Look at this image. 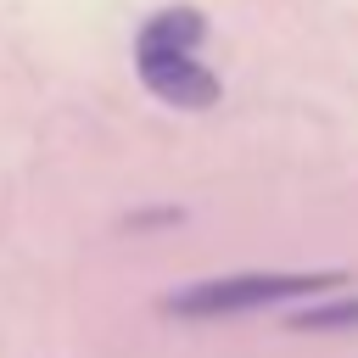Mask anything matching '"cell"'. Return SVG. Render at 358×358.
I'll list each match as a JSON object with an SVG mask.
<instances>
[{
  "mask_svg": "<svg viewBox=\"0 0 358 358\" xmlns=\"http://www.w3.org/2000/svg\"><path fill=\"white\" fill-rule=\"evenodd\" d=\"M285 324H291V330H313V336L358 330V291H352V296H336V302H313V296H308V308H296Z\"/></svg>",
  "mask_w": 358,
  "mask_h": 358,
  "instance_id": "3957f363",
  "label": "cell"
},
{
  "mask_svg": "<svg viewBox=\"0 0 358 358\" xmlns=\"http://www.w3.org/2000/svg\"><path fill=\"white\" fill-rule=\"evenodd\" d=\"M201 39H207V17H201L196 6H162V11H151V17L140 22V34H134L140 84H145L162 106H173V112H207V106H218V95H224L218 73L196 56Z\"/></svg>",
  "mask_w": 358,
  "mask_h": 358,
  "instance_id": "6da1fadb",
  "label": "cell"
},
{
  "mask_svg": "<svg viewBox=\"0 0 358 358\" xmlns=\"http://www.w3.org/2000/svg\"><path fill=\"white\" fill-rule=\"evenodd\" d=\"M341 280H347L341 268H235V274L190 280V285L168 291L157 308L168 319L207 324V319H241V313H263V308H296L319 291H336Z\"/></svg>",
  "mask_w": 358,
  "mask_h": 358,
  "instance_id": "7a4b0ae2",
  "label": "cell"
}]
</instances>
